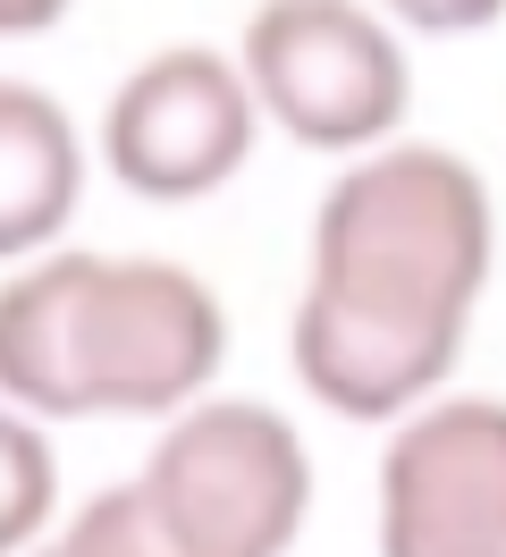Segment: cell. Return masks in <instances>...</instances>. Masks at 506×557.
I'll use <instances>...</instances> for the list:
<instances>
[{
  "label": "cell",
  "mask_w": 506,
  "mask_h": 557,
  "mask_svg": "<svg viewBox=\"0 0 506 557\" xmlns=\"http://www.w3.org/2000/svg\"><path fill=\"white\" fill-rule=\"evenodd\" d=\"M498 262V211L465 152L380 144L330 177L287 363L337 422H405L456 372Z\"/></svg>",
  "instance_id": "cell-1"
},
{
  "label": "cell",
  "mask_w": 506,
  "mask_h": 557,
  "mask_svg": "<svg viewBox=\"0 0 506 557\" xmlns=\"http://www.w3.org/2000/svg\"><path fill=\"white\" fill-rule=\"evenodd\" d=\"M229 355V313L161 253H42L0 278V406L26 422L186 414Z\"/></svg>",
  "instance_id": "cell-2"
},
{
  "label": "cell",
  "mask_w": 506,
  "mask_h": 557,
  "mask_svg": "<svg viewBox=\"0 0 506 557\" xmlns=\"http://www.w3.org/2000/svg\"><path fill=\"white\" fill-rule=\"evenodd\" d=\"M127 490L169 557H287L312 507V456L262 397H195L161 422Z\"/></svg>",
  "instance_id": "cell-3"
},
{
  "label": "cell",
  "mask_w": 506,
  "mask_h": 557,
  "mask_svg": "<svg viewBox=\"0 0 506 557\" xmlns=\"http://www.w3.org/2000/svg\"><path fill=\"white\" fill-rule=\"evenodd\" d=\"M236 76L270 127L304 152H380L405 127L414 69L371 0H262L245 17Z\"/></svg>",
  "instance_id": "cell-4"
},
{
  "label": "cell",
  "mask_w": 506,
  "mask_h": 557,
  "mask_svg": "<svg viewBox=\"0 0 506 557\" xmlns=\"http://www.w3.org/2000/svg\"><path fill=\"white\" fill-rule=\"evenodd\" d=\"M262 110L245 94L236 60L211 42H169L119 76L101 110V161L144 203H202L254 161Z\"/></svg>",
  "instance_id": "cell-5"
},
{
  "label": "cell",
  "mask_w": 506,
  "mask_h": 557,
  "mask_svg": "<svg viewBox=\"0 0 506 557\" xmlns=\"http://www.w3.org/2000/svg\"><path fill=\"white\" fill-rule=\"evenodd\" d=\"M380 557H506V397H439L388 422Z\"/></svg>",
  "instance_id": "cell-6"
},
{
  "label": "cell",
  "mask_w": 506,
  "mask_h": 557,
  "mask_svg": "<svg viewBox=\"0 0 506 557\" xmlns=\"http://www.w3.org/2000/svg\"><path fill=\"white\" fill-rule=\"evenodd\" d=\"M85 195V136L26 76H0V262L60 253V228Z\"/></svg>",
  "instance_id": "cell-7"
},
{
  "label": "cell",
  "mask_w": 506,
  "mask_h": 557,
  "mask_svg": "<svg viewBox=\"0 0 506 557\" xmlns=\"http://www.w3.org/2000/svg\"><path fill=\"white\" fill-rule=\"evenodd\" d=\"M51 507H60V456L42 440V422L0 406V557H26Z\"/></svg>",
  "instance_id": "cell-8"
},
{
  "label": "cell",
  "mask_w": 506,
  "mask_h": 557,
  "mask_svg": "<svg viewBox=\"0 0 506 557\" xmlns=\"http://www.w3.org/2000/svg\"><path fill=\"white\" fill-rule=\"evenodd\" d=\"M388 26L405 35H431V42H456V35H481V26H498L506 0H371Z\"/></svg>",
  "instance_id": "cell-9"
},
{
  "label": "cell",
  "mask_w": 506,
  "mask_h": 557,
  "mask_svg": "<svg viewBox=\"0 0 506 557\" xmlns=\"http://www.w3.org/2000/svg\"><path fill=\"white\" fill-rule=\"evenodd\" d=\"M76 0H0V42H26V35H51Z\"/></svg>",
  "instance_id": "cell-10"
},
{
  "label": "cell",
  "mask_w": 506,
  "mask_h": 557,
  "mask_svg": "<svg viewBox=\"0 0 506 557\" xmlns=\"http://www.w3.org/2000/svg\"><path fill=\"white\" fill-rule=\"evenodd\" d=\"M26 557H60V541H51V549H26Z\"/></svg>",
  "instance_id": "cell-11"
}]
</instances>
